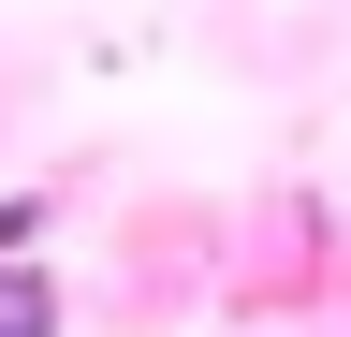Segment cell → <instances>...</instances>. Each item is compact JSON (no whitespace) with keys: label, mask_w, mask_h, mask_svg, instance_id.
Listing matches in <instances>:
<instances>
[{"label":"cell","mask_w":351,"mask_h":337,"mask_svg":"<svg viewBox=\"0 0 351 337\" xmlns=\"http://www.w3.org/2000/svg\"><path fill=\"white\" fill-rule=\"evenodd\" d=\"M0 337H59V279L0 249Z\"/></svg>","instance_id":"1"}]
</instances>
